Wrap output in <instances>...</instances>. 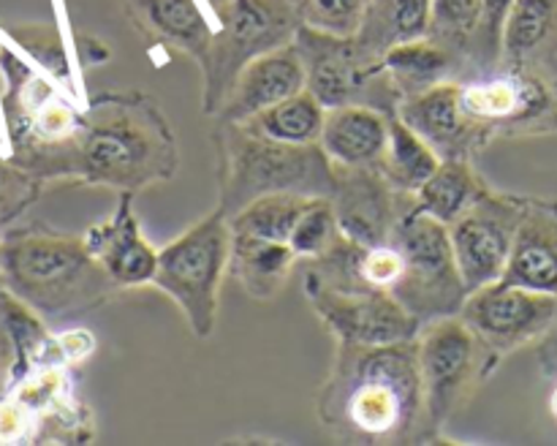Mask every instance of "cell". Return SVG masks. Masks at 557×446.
Wrapping results in <instances>:
<instances>
[{"label":"cell","mask_w":557,"mask_h":446,"mask_svg":"<svg viewBox=\"0 0 557 446\" xmlns=\"http://www.w3.org/2000/svg\"><path fill=\"white\" fill-rule=\"evenodd\" d=\"M305 294L337 343L348 346H392V343L417 340L424 326L386 288L332 292V288L305 286Z\"/></svg>","instance_id":"12"},{"label":"cell","mask_w":557,"mask_h":446,"mask_svg":"<svg viewBox=\"0 0 557 446\" xmlns=\"http://www.w3.org/2000/svg\"><path fill=\"white\" fill-rule=\"evenodd\" d=\"M428 428H444L479 379L493 373L482 343L460 315L430 321L417 337Z\"/></svg>","instance_id":"9"},{"label":"cell","mask_w":557,"mask_h":446,"mask_svg":"<svg viewBox=\"0 0 557 446\" xmlns=\"http://www.w3.org/2000/svg\"><path fill=\"white\" fill-rule=\"evenodd\" d=\"M205 71V112L218 117L239 71L259 54L294 41L299 25L297 0H228L221 14Z\"/></svg>","instance_id":"7"},{"label":"cell","mask_w":557,"mask_h":446,"mask_svg":"<svg viewBox=\"0 0 557 446\" xmlns=\"http://www.w3.org/2000/svg\"><path fill=\"white\" fill-rule=\"evenodd\" d=\"M232 256V226L221 210L201 218L196 226L158 250L156 283L188 319L201 340L212 335L218 321V294Z\"/></svg>","instance_id":"6"},{"label":"cell","mask_w":557,"mask_h":446,"mask_svg":"<svg viewBox=\"0 0 557 446\" xmlns=\"http://www.w3.org/2000/svg\"><path fill=\"white\" fill-rule=\"evenodd\" d=\"M3 288L41 319H69L114 297L107 275L85 237L49 228H5L0 237Z\"/></svg>","instance_id":"3"},{"label":"cell","mask_w":557,"mask_h":446,"mask_svg":"<svg viewBox=\"0 0 557 446\" xmlns=\"http://www.w3.org/2000/svg\"><path fill=\"white\" fill-rule=\"evenodd\" d=\"M557 41V0H515L500 33L506 65H533Z\"/></svg>","instance_id":"24"},{"label":"cell","mask_w":557,"mask_h":446,"mask_svg":"<svg viewBox=\"0 0 557 446\" xmlns=\"http://www.w3.org/2000/svg\"><path fill=\"white\" fill-rule=\"evenodd\" d=\"M9 38L20 52H25L27 58L36 65H41L44 71H49L52 76H58L65 85L76 87L74 65H71L69 49H65L63 36L58 33V27L52 25H16L9 27Z\"/></svg>","instance_id":"29"},{"label":"cell","mask_w":557,"mask_h":446,"mask_svg":"<svg viewBox=\"0 0 557 446\" xmlns=\"http://www.w3.org/2000/svg\"><path fill=\"white\" fill-rule=\"evenodd\" d=\"M400 272H403V256L392 243L362 250V259H359V275H362L364 286L386 288V292H389V288L397 283V277H400Z\"/></svg>","instance_id":"33"},{"label":"cell","mask_w":557,"mask_h":446,"mask_svg":"<svg viewBox=\"0 0 557 446\" xmlns=\"http://www.w3.org/2000/svg\"><path fill=\"white\" fill-rule=\"evenodd\" d=\"M210 3L215 5V11H218V14H221V11H223V5H226L228 0H210Z\"/></svg>","instance_id":"37"},{"label":"cell","mask_w":557,"mask_h":446,"mask_svg":"<svg viewBox=\"0 0 557 446\" xmlns=\"http://www.w3.org/2000/svg\"><path fill=\"white\" fill-rule=\"evenodd\" d=\"M549 402H553V411H555V417H557V384H555V392H553V400H549Z\"/></svg>","instance_id":"38"},{"label":"cell","mask_w":557,"mask_h":446,"mask_svg":"<svg viewBox=\"0 0 557 446\" xmlns=\"http://www.w3.org/2000/svg\"><path fill=\"white\" fill-rule=\"evenodd\" d=\"M177 172V139L150 96L101 92L85 107L71 156V177L136 194Z\"/></svg>","instance_id":"2"},{"label":"cell","mask_w":557,"mask_h":446,"mask_svg":"<svg viewBox=\"0 0 557 446\" xmlns=\"http://www.w3.org/2000/svg\"><path fill=\"white\" fill-rule=\"evenodd\" d=\"M490 190L493 188L484 183L482 174L473 169L468 158H451V161H441L433 177L417 190L413 205H417V210L428 212V215L438 218L441 223L451 226L476 201H482Z\"/></svg>","instance_id":"22"},{"label":"cell","mask_w":557,"mask_h":446,"mask_svg":"<svg viewBox=\"0 0 557 446\" xmlns=\"http://www.w3.org/2000/svg\"><path fill=\"white\" fill-rule=\"evenodd\" d=\"M131 5H134L136 20L152 36L188 52L190 58L199 60V65L205 63L215 30L199 0H131Z\"/></svg>","instance_id":"21"},{"label":"cell","mask_w":557,"mask_h":446,"mask_svg":"<svg viewBox=\"0 0 557 446\" xmlns=\"http://www.w3.org/2000/svg\"><path fill=\"white\" fill-rule=\"evenodd\" d=\"M457 58L433 38H417L392 47L384 54V71L400 101L419 96L441 82L455 79Z\"/></svg>","instance_id":"23"},{"label":"cell","mask_w":557,"mask_h":446,"mask_svg":"<svg viewBox=\"0 0 557 446\" xmlns=\"http://www.w3.org/2000/svg\"><path fill=\"white\" fill-rule=\"evenodd\" d=\"M305 85H308V76H305V63L294 41L286 47L270 49L239 71L215 120L245 123L264 109L286 101L294 92L305 90Z\"/></svg>","instance_id":"15"},{"label":"cell","mask_w":557,"mask_h":446,"mask_svg":"<svg viewBox=\"0 0 557 446\" xmlns=\"http://www.w3.org/2000/svg\"><path fill=\"white\" fill-rule=\"evenodd\" d=\"M299 20L313 30L351 38L362 27L370 0H297Z\"/></svg>","instance_id":"31"},{"label":"cell","mask_w":557,"mask_h":446,"mask_svg":"<svg viewBox=\"0 0 557 446\" xmlns=\"http://www.w3.org/2000/svg\"><path fill=\"white\" fill-rule=\"evenodd\" d=\"M482 25L484 0H433L428 38L460 60L462 54H476Z\"/></svg>","instance_id":"28"},{"label":"cell","mask_w":557,"mask_h":446,"mask_svg":"<svg viewBox=\"0 0 557 446\" xmlns=\"http://www.w3.org/2000/svg\"><path fill=\"white\" fill-rule=\"evenodd\" d=\"M326 107L310 90H299L286 101L245 120V128L281 145H319Z\"/></svg>","instance_id":"26"},{"label":"cell","mask_w":557,"mask_h":446,"mask_svg":"<svg viewBox=\"0 0 557 446\" xmlns=\"http://www.w3.org/2000/svg\"><path fill=\"white\" fill-rule=\"evenodd\" d=\"M0 288H3V272H0Z\"/></svg>","instance_id":"39"},{"label":"cell","mask_w":557,"mask_h":446,"mask_svg":"<svg viewBox=\"0 0 557 446\" xmlns=\"http://www.w3.org/2000/svg\"><path fill=\"white\" fill-rule=\"evenodd\" d=\"M542 364H544V373L555 375L557 379V319L553 330L542 337Z\"/></svg>","instance_id":"36"},{"label":"cell","mask_w":557,"mask_h":446,"mask_svg":"<svg viewBox=\"0 0 557 446\" xmlns=\"http://www.w3.org/2000/svg\"><path fill=\"white\" fill-rule=\"evenodd\" d=\"M430 14L433 0H370L354 41L368 63L381 65L397 44L428 38Z\"/></svg>","instance_id":"19"},{"label":"cell","mask_w":557,"mask_h":446,"mask_svg":"<svg viewBox=\"0 0 557 446\" xmlns=\"http://www.w3.org/2000/svg\"><path fill=\"white\" fill-rule=\"evenodd\" d=\"M47 179L20 166L14 158L0 156V232L9 228L27 207H33L41 196Z\"/></svg>","instance_id":"32"},{"label":"cell","mask_w":557,"mask_h":446,"mask_svg":"<svg viewBox=\"0 0 557 446\" xmlns=\"http://www.w3.org/2000/svg\"><path fill=\"white\" fill-rule=\"evenodd\" d=\"M299 256L288 243L232 232L228 270L253 299H275Z\"/></svg>","instance_id":"20"},{"label":"cell","mask_w":557,"mask_h":446,"mask_svg":"<svg viewBox=\"0 0 557 446\" xmlns=\"http://www.w3.org/2000/svg\"><path fill=\"white\" fill-rule=\"evenodd\" d=\"M511 3H515V0H484V25L476 44V54L482 60L500 58V33H504V22ZM476 54H473V58H476Z\"/></svg>","instance_id":"34"},{"label":"cell","mask_w":557,"mask_h":446,"mask_svg":"<svg viewBox=\"0 0 557 446\" xmlns=\"http://www.w3.org/2000/svg\"><path fill=\"white\" fill-rule=\"evenodd\" d=\"M313 196L302 194H267L245 205L243 210L228 218L232 232L256 234V237L288 243L302 218L305 207Z\"/></svg>","instance_id":"27"},{"label":"cell","mask_w":557,"mask_h":446,"mask_svg":"<svg viewBox=\"0 0 557 446\" xmlns=\"http://www.w3.org/2000/svg\"><path fill=\"white\" fill-rule=\"evenodd\" d=\"M58 348L65 364H79L96 351V337L87 330H65L58 335Z\"/></svg>","instance_id":"35"},{"label":"cell","mask_w":557,"mask_h":446,"mask_svg":"<svg viewBox=\"0 0 557 446\" xmlns=\"http://www.w3.org/2000/svg\"><path fill=\"white\" fill-rule=\"evenodd\" d=\"M294 47L305 63V76H308L305 90L313 92L326 109L362 103L384 114H395L400 107V96L392 87L384 63H368L354 36H330L299 25Z\"/></svg>","instance_id":"8"},{"label":"cell","mask_w":557,"mask_h":446,"mask_svg":"<svg viewBox=\"0 0 557 446\" xmlns=\"http://www.w3.org/2000/svg\"><path fill=\"white\" fill-rule=\"evenodd\" d=\"M85 243L120 288L141 286L156 277L158 250L141 234L134 212V194H120L114 215L87 228Z\"/></svg>","instance_id":"16"},{"label":"cell","mask_w":557,"mask_h":446,"mask_svg":"<svg viewBox=\"0 0 557 446\" xmlns=\"http://www.w3.org/2000/svg\"><path fill=\"white\" fill-rule=\"evenodd\" d=\"M397 114L438 152L441 161L451 158L471 161L473 152L482 150L495 136L490 125L479 123L462 109V85L455 79L441 82L419 96L400 101Z\"/></svg>","instance_id":"14"},{"label":"cell","mask_w":557,"mask_h":446,"mask_svg":"<svg viewBox=\"0 0 557 446\" xmlns=\"http://www.w3.org/2000/svg\"><path fill=\"white\" fill-rule=\"evenodd\" d=\"M389 141V114L362 103L326 109L321 141L335 166H379Z\"/></svg>","instance_id":"18"},{"label":"cell","mask_w":557,"mask_h":446,"mask_svg":"<svg viewBox=\"0 0 557 446\" xmlns=\"http://www.w3.org/2000/svg\"><path fill=\"white\" fill-rule=\"evenodd\" d=\"M468 330L482 343L490 368H498L506 354L536 343L553 330L557 319V297L531 292L515 283L495 281L468 294L460 308Z\"/></svg>","instance_id":"10"},{"label":"cell","mask_w":557,"mask_h":446,"mask_svg":"<svg viewBox=\"0 0 557 446\" xmlns=\"http://www.w3.org/2000/svg\"><path fill=\"white\" fill-rule=\"evenodd\" d=\"M389 243L403 256V272L389 288L392 297L422 324L460 313L471 292L457 267L449 226L413 205L403 212Z\"/></svg>","instance_id":"5"},{"label":"cell","mask_w":557,"mask_h":446,"mask_svg":"<svg viewBox=\"0 0 557 446\" xmlns=\"http://www.w3.org/2000/svg\"><path fill=\"white\" fill-rule=\"evenodd\" d=\"M337 188L332 194L341 234L362 248L389 243L403 212L413 207L411 194L392 188L379 166H335Z\"/></svg>","instance_id":"13"},{"label":"cell","mask_w":557,"mask_h":446,"mask_svg":"<svg viewBox=\"0 0 557 446\" xmlns=\"http://www.w3.org/2000/svg\"><path fill=\"white\" fill-rule=\"evenodd\" d=\"M525 207L528 196L490 190L460 221L451 223L449 232L455 259L468 292H476V288L504 277Z\"/></svg>","instance_id":"11"},{"label":"cell","mask_w":557,"mask_h":446,"mask_svg":"<svg viewBox=\"0 0 557 446\" xmlns=\"http://www.w3.org/2000/svg\"><path fill=\"white\" fill-rule=\"evenodd\" d=\"M500 281L557 297V199H528Z\"/></svg>","instance_id":"17"},{"label":"cell","mask_w":557,"mask_h":446,"mask_svg":"<svg viewBox=\"0 0 557 446\" xmlns=\"http://www.w3.org/2000/svg\"><path fill=\"white\" fill-rule=\"evenodd\" d=\"M218 210L226 218L267 194L330 196L337 188V169L321 145H281L218 120Z\"/></svg>","instance_id":"4"},{"label":"cell","mask_w":557,"mask_h":446,"mask_svg":"<svg viewBox=\"0 0 557 446\" xmlns=\"http://www.w3.org/2000/svg\"><path fill=\"white\" fill-rule=\"evenodd\" d=\"M337 237H341V226H337L332 199L330 196H313L305 207L288 245L299 259H319L337 243Z\"/></svg>","instance_id":"30"},{"label":"cell","mask_w":557,"mask_h":446,"mask_svg":"<svg viewBox=\"0 0 557 446\" xmlns=\"http://www.w3.org/2000/svg\"><path fill=\"white\" fill-rule=\"evenodd\" d=\"M441 166V158L417 131L408 128L400 114H389V141L381 156V174L392 183V188L400 194L417 196V190L433 177Z\"/></svg>","instance_id":"25"},{"label":"cell","mask_w":557,"mask_h":446,"mask_svg":"<svg viewBox=\"0 0 557 446\" xmlns=\"http://www.w3.org/2000/svg\"><path fill=\"white\" fill-rule=\"evenodd\" d=\"M319 419L343 435L368 441L406 438L428 428L417 340L392 346H337L319 395Z\"/></svg>","instance_id":"1"}]
</instances>
